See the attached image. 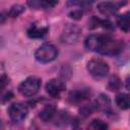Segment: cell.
I'll use <instances>...</instances> for the list:
<instances>
[{
	"mask_svg": "<svg viewBox=\"0 0 130 130\" xmlns=\"http://www.w3.org/2000/svg\"><path fill=\"white\" fill-rule=\"evenodd\" d=\"M86 69L88 73L95 79L104 78L108 75L110 71V67L108 63L102 59H91L87 62Z\"/></svg>",
	"mask_w": 130,
	"mask_h": 130,
	"instance_id": "cell-1",
	"label": "cell"
},
{
	"mask_svg": "<svg viewBox=\"0 0 130 130\" xmlns=\"http://www.w3.org/2000/svg\"><path fill=\"white\" fill-rule=\"evenodd\" d=\"M58 56V49L49 43L43 44L35 52L36 59L41 63H50L54 61Z\"/></svg>",
	"mask_w": 130,
	"mask_h": 130,
	"instance_id": "cell-2",
	"label": "cell"
},
{
	"mask_svg": "<svg viewBox=\"0 0 130 130\" xmlns=\"http://www.w3.org/2000/svg\"><path fill=\"white\" fill-rule=\"evenodd\" d=\"M40 87L41 79L37 76H29L19 84L18 90L24 96H32L39 91Z\"/></svg>",
	"mask_w": 130,
	"mask_h": 130,
	"instance_id": "cell-3",
	"label": "cell"
},
{
	"mask_svg": "<svg viewBox=\"0 0 130 130\" xmlns=\"http://www.w3.org/2000/svg\"><path fill=\"white\" fill-rule=\"evenodd\" d=\"M112 38L111 35L109 34H99V35H90L85 39L84 46L86 49L90 51L98 52L102 46Z\"/></svg>",
	"mask_w": 130,
	"mask_h": 130,
	"instance_id": "cell-4",
	"label": "cell"
},
{
	"mask_svg": "<svg viewBox=\"0 0 130 130\" xmlns=\"http://www.w3.org/2000/svg\"><path fill=\"white\" fill-rule=\"evenodd\" d=\"M123 48H124L123 42L114 40L112 37L102 46V48L98 51V53L102 55H107V56H115L120 54L123 51Z\"/></svg>",
	"mask_w": 130,
	"mask_h": 130,
	"instance_id": "cell-5",
	"label": "cell"
},
{
	"mask_svg": "<svg viewBox=\"0 0 130 130\" xmlns=\"http://www.w3.org/2000/svg\"><path fill=\"white\" fill-rule=\"evenodd\" d=\"M7 112H8V115H9L10 119L13 122H20L27 116L28 109H27L25 104L17 102V103L11 104L9 106Z\"/></svg>",
	"mask_w": 130,
	"mask_h": 130,
	"instance_id": "cell-6",
	"label": "cell"
},
{
	"mask_svg": "<svg viewBox=\"0 0 130 130\" xmlns=\"http://www.w3.org/2000/svg\"><path fill=\"white\" fill-rule=\"evenodd\" d=\"M65 89H66V84L60 78L50 79L46 84V91L52 98H59Z\"/></svg>",
	"mask_w": 130,
	"mask_h": 130,
	"instance_id": "cell-7",
	"label": "cell"
},
{
	"mask_svg": "<svg viewBox=\"0 0 130 130\" xmlns=\"http://www.w3.org/2000/svg\"><path fill=\"white\" fill-rule=\"evenodd\" d=\"M80 28L76 25H66L61 35V41L67 44L76 43L80 37Z\"/></svg>",
	"mask_w": 130,
	"mask_h": 130,
	"instance_id": "cell-8",
	"label": "cell"
},
{
	"mask_svg": "<svg viewBox=\"0 0 130 130\" xmlns=\"http://www.w3.org/2000/svg\"><path fill=\"white\" fill-rule=\"evenodd\" d=\"M119 6L112 1H105L98 4V10L105 16H113L117 13Z\"/></svg>",
	"mask_w": 130,
	"mask_h": 130,
	"instance_id": "cell-9",
	"label": "cell"
},
{
	"mask_svg": "<svg viewBox=\"0 0 130 130\" xmlns=\"http://www.w3.org/2000/svg\"><path fill=\"white\" fill-rule=\"evenodd\" d=\"M58 4V0H27V5L34 9H49Z\"/></svg>",
	"mask_w": 130,
	"mask_h": 130,
	"instance_id": "cell-10",
	"label": "cell"
},
{
	"mask_svg": "<svg viewBox=\"0 0 130 130\" xmlns=\"http://www.w3.org/2000/svg\"><path fill=\"white\" fill-rule=\"evenodd\" d=\"M90 95V89L89 88H80L73 90L69 93V101L71 103H81L84 100L88 99Z\"/></svg>",
	"mask_w": 130,
	"mask_h": 130,
	"instance_id": "cell-11",
	"label": "cell"
},
{
	"mask_svg": "<svg viewBox=\"0 0 130 130\" xmlns=\"http://www.w3.org/2000/svg\"><path fill=\"white\" fill-rule=\"evenodd\" d=\"M49 28L47 26H38L37 24H31L27 29V36L30 39H42L48 32Z\"/></svg>",
	"mask_w": 130,
	"mask_h": 130,
	"instance_id": "cell-12",
	"label": "cell"
},
{
	"mask_svg": "<svg viewBox=\"0 0 130 130\" xmlns=\"http://www.w3.org/2000/svg\"><path fill=\"white\" fill-rule=\"evenodd\" d=\"M56 114V109L53 105H47L45 106L41 111H40V118L44 121V122H48L51 121L53 119V117Z\"/></svg>",
	"mask_w": 130,
	"mask_h": 130,
	"instance_id": "cell-13",
	"label": "cell"
},
{
	"mask_svg": "<svg viewBox=\"0 0 130 130\" xmlns=\"http://www.w3.org/2000/svg\"><path fill=\"white\" fill-rule=\"evenodd\" d=\"M94 106H95V108L99 109V110L107 111L108 109H110L111 101H110V99H109V96H108L107 94L101 93V94L98 96V99L95 100Z\"/></svg>",
	"mask_w": 130,
	"mask_h": 130,
	"instance_id": "cell-14",
	"label": "cell"
},
{
	"mask_svg": "<svg viewBox=\"0 0 130 130\" xmlns=\"http://www.w3.org/2000/svg\"><path fill=\"white\" fill-rule=\"evenodd\" d=\"M117 24L120 27L121 30H123L124 32H128L130 29V20H129V13L125 12L121 15L118 16L117 18Z\"/></svg>",
	"mask_w": 130,
	"mask_h": 130,
	"instance_id": "cell-15",
	"label": "cell"
},
{
	"mask_svg": "<svg viewBox=\"0 0 130 130\" xmlns=\"http://www.w3.org/2000/svg\"><path fill=\"white\" fill-rule=\"evenodd\" d=\"M115 102H116V105L122 109V110H127L129 109V106H130V101H129V95L127 93H118L116 95V99H115Z\"/></svg>",
	"mask_w": 130,
	"mask_h": 130,
	"instance_id": "cell-16",
	"label": "cell"
},
{
	"mask_svg": "<svg viewBox=\"0 0 130 130\" xmlns=\"http://www.w3.org/2000/svg\"><path fill=\"white\" fill-rule=\"evenodd\" d=\"M88 128L94 129V130H106L108 128V124L100 119H94L90 122V124L88 125Z\"/></svg>",
	"mask_w": 130,
	"mask_h": 130,
	"instance_id": "cell-17",
	"label": "cell"
},
{
	"mask_svg": "<svg viewBox=\"0 0 130 130\" xmlns=\"http://www.w3.org/2000/svg\"><path fill=\"white\" fill-rule=\"evenodd\" d=\"M23 11H24V7L21 6V5H19V4H16V5L11 6V8L9 9V11L7 12V15L10 16V17H17Z\"/></svg>",
	"mask_w": 130,
	"mask_h": 130,
	"instance_id": "cell-18",
	"label": "cell"
},
{
	"mask_svg": "<svg viewBox=\"0 0 130 130\" xmlns=\"http://www.w3.org/2000/svg\"><path fill=\"white\" fill-rule=\"evenodd\" d=\"M96 0H69L68 5L72 6H79V7H88Z\"/></svg>",
	"mask_w": 130,
	"mask_h": 130,
	"instance_id": "cell-19",
	"label": "cell"
},
{
	"mask_svg": "<svg viewBox=\"0 0 130 130\" xmlns=\"http://www.w3.org/2000/svg\"><path fill=\"white\" fill-rule=\"evenodd\" d=\"M121 87V80L118 76L113 75L109 80V88L111 90H118Z\"/></svg>",
	"mask_w": 130,
	"mask_h": 130,
	"instance_id": "cell-20",
	"label": "cell"
},
{
	"mask_svg": "<svg viewBox=\"0 0 130 130\" xmlns=\"http://www.w3.org/2000/svg\"><path fill=\"white\" fill-rule=\"evenodd\" d=\"M94 109H96L95 106H94V104L93 105H86V106L82 107L79 112H80V115H82L83 117H87V116H89L92 113V111Z\"/></svg>",
	"mask_w": 130,
	"mask_h": 130,
	"instance_id": "cell-21",
	"label": "cell"
},
{
	"mask_svg": "<svg viewBox=\"0 0 130 130\" xmlns=\"http://www.w3.org/2000/svg\"><path fill=\"white\" fill-rule=\"evenodd\" d=\"M8 83H9V78H8L5 74L1 75V76H0V91L3 90V89L7 86Z\"/></svg>",
	"mask_w": 130,
	"mask_h": 130,
	"instance_id": "cell-22",
	"label": "cell"
},
{
	"mask_svg": "<svg viewBox=\"0 0 130 130\" xmlns=\"http://www.w3.org/2000/svg\"><path fill=\"white\" fill-rule=\"evenodd\" d=\"M82 14L83 13H82V11L80 9H75V10H73V11H71L69 13V16L71 18H73V19H80L82 17Z\"/></svg>",
	"mask_w": 130,
	"mask_h": 130,
	"instance_id": "cell-23",
	"label": "cell"
},
{
	"mask_svg": "<svg viewBox=\"0 0 130 130\" xmlns=\"http://www.w3.org/2000/svg\"><path fill=\"white\" fill-rule=\"evenodd\" d=\"M7 16H8L7 14L5 15V14H3V13H0V22H3V21L6 19V17H7Z\"/></svg>",
	"mask_w": 130,
	"mask_h": 130,
	"instance_id": "cell-24",
	"label": "cell"
},
{
	"mask_svg": "<svg viewBox=\"0 0 130 130\" xmlns=\"http://www.w3.org/2000/svg\"><path fill=\"white\" fill-rule=\"evenodd\" d=\"M1 128H3V123H2V121L0 120V129H1Z\"/></svg>",
	"mask_w": 130,
	"mask_h": 130,
	"instance_id": "cell-25",
	"label": "cell"
}]
</instances>
